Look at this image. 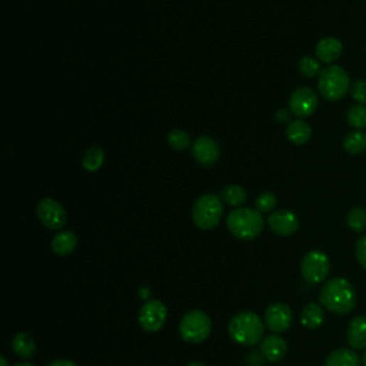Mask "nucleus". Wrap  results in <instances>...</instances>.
I'll return each mask as SVG.
<instances>
[{
    "label": "nucleus",
    "instance_id": "obj_6",
    "mask_svg": "<svg viewBox=\"0 0 366 366\" xmlns=\"http://www.w3.org/2000/svg\"><path fill=\"white\" fill-rule=\"evenodd\" d=\"M212 332V321L203 311L195 309L183 315L179 322V333L188 343H200Z\"/></svg>",
    "mask_w": 366,
    "mask_h": 366
},
{
    "label": "nucleus",
    "instance_id": "obj_4",
    "mask_svg": "<svg viewBox=\"0 0 366 366\" xmlns=\"http://www.w3.org/2000/svg\"><path fill=\"white\" fill-rule=\"evenodd\" d=\"M318 87L326 100L338 102L343 99L350 90V79L342 66L330 65L319 75Z\"/></svg>",
    "mask_w": 366,
    "mask_h": 366
},
{
    "label": "nucleus",
    "instance_id": "obj_28",
    "mask_svg": "<svg viewBox=\"0 0 366 366\" xmlns=\"http://www.w3.org/2000/svg\"><path fill=\"white\" fill-rule=\"evenodd\" d=\"M168 144L175 151H185L190 146V138L185 131L173 129L168 135Z\"/></svg>",
    "mask_w": 366,
    "mask_h": 366
},
{
    "label": "nucleus",
    "instance_id": "obj_18",
    "mask_svg": "<svg viewBox=\"0 0 366 366\" xmlns=\"http://www.w3.org/2000/svg\"><path fill=\"white\" fill-rule=\"evenodd\" d=\"M11 346H12V350L19 356V357H23V359H31L35 352H36V342L35 339L26 333V332H19L16 333L14 338H12V342H11Z\"/></svg>",
    "mask_w": 366,
    "mask_h": 366
},
{
    "label": "nucleus",
    "instance_id": "obj_33",
    "mask_svg": "<svg viewBox=\"0 0 366 366\" xmlns=\"http://www.w3.org/2000/svg\"><path fill=\"white\" fill-rule=\"evenodd\" d=\"M276 119H278L279 122H286V120H289V113H288L285 109H281V110L276 113Z\"/></svg>",
    "mask_w": 366,
    "mask_h": 366
},
{
    "label": "nucleus",
    "instance_id": "obj_20",
    "mask_svg": "<svg viewBox=\"0 0 366 366\" xmlns=\"http://www.w3.org/2000/svg\"><path fill=\"white\" fill-rule=\"evenodd\" d=\"M360 357L350 349H336L333 350L325 362V366H360Z\"/></svg>",
    "mask_w": 366,
    "mask_h": 366
},
{
    "label": "nucleus",
    "instance_id": "obj_23",
    "mask_svg": "<svg viewBox=\"0 0 366 366\" xmlns=\"http://www.w3.org/2000/svg\"><path fill=\"white\" fill-rule=\"evenodd\" d=\"M103 162H104V154L99 146L89 148L82 158V165L87 172L99 171L103 166Z\"/></svg>",
    "mask_w": 366,
    "mask_h": 366
},
{
    "label": "nucleus",
    "instance_id": "obj_27",
    "mask_svg": "<svg viewBox=\"0 0 366 366\" xmlns=\"http://www.w3.org/2000/svg\"><path fill=\"white\" fill-rule=\"evenodd\" d=\"M298 68H299V72L305 77H316V76H319L322 73L319 60L315 59V58H311V56L302 58L299 60V63H298Z\"/></svg>",
    "mask_w": 366,
    "mask_h": 366
},
{
    "label": "nucleus",
    "instance_id": "obj_5",
    "mask_svg": "<svg viewBox=\"0 0 366 366\" xmlns=\"http://www.w3.org/2000/svg\"><path fill=\"white\" fill-rule=\"evenodd\" d=\"M222 216L223 205L222 200L215 195L200 196L192 208V220L202 230H209L217 226Z\"/></svg>",
    "mask_w": 366,
    "mask_h": 366
},
{
    "label": "nucleus",
    "instance_id": "obj_3",
    "mask_svg": "<svg viewBox=\"0 0 366 366\" xmlns=\"http://www.w3.org/2000/svg\"><path fill=\"white\" fill-rule=\"evenodd\" d=\"M226 226L235 237L240 240H252L258 237L264 229V216L259 210L237 208L229 213Z\"/></svg>",
    "mask_w": 366,
    "mask_h": 366
},
{
    "label": "nucleus",
    "instance_id": "obj_32",
    "mask_svg": "<svg viewBox=\"0 0 366 366\" xmlns=\"http://www.w3.org/2000/svg\"><path fill=\"white\" fill-rule=\"evenodd\" d=\"M48 366H77V365L68 359H58V360H53L52 363H49Z\"/></svg>",
    "mask_w": 366,
    "mask_h": 366
},
{
    "label": "nucleus",
    "instance_id": "obj_24",
    "mask_svg": "<svg viewBox=\"0 0 366 366\" xmlns=\"http://www.w3.org/2000/svg\"><path fill=\"white\" fill-rule=\"evenodd\" d=\"M346 120L349 127L355 131H362L366 128V104H353L346 113Z\"/></svg>",
    "mask_w": 366,
    "mask_h": 366
},
{
    "label": "nucleus",
    "instance_id": "obj_25",
    "mask_svg": "<svg viewBox=\"0 0 366 366\" xmlns=\"http://www.w3.org/2000/svg\"><path fill=\"white\" fill-rule=\"evenodd\" d=\"M222 199L229 206H240L247 202V192L239 185H229L222 190Z\"/></svg>",
    "mask_w": 366,
    "mask_h": 366
},
{
    "label": "nucleus",
    "instance_id": "obj_12",
    "mask_svg": "<svg viewBox=\"0 0 366 366\" xmlns=\"http://www.w3.org/2000/svg\"><path fill=\"white\" fill-rule=\"evenodd\" d=\"M268 226L279 236H291L299 229V219L291 210H275L268 217Z\"/></svg>",
    "mask_w": 366,
    "mask_h": 366
},
{
    "label": "nucleus",
    "instance_id": "obj_29",
    "mask_svg": "<svg viewBox=\"0 0 366 366\" xmlns=\"http://www.w3.org/2000/svg\"><path fill=\"white\" fill-rule=\"evenodd\" d=\"M278 200H276V196L271 192H264L261 193L257 200H255V205H257V210H259L261 213H265V212H271L275 209Z\"/></svg>",
    "mask_w": 366,
    "mask_h": 366
},
{
    "label": "nucleus",
    "instance_id": "obj_34",
    "mask_svg": "<svg viewBox=\"0 0 366 366\" xmlns=\"http://www.w3.org/2000/svg\"><path fill=\"white\" fill-rule=\"evenodd\" d=\"M360 362L363 366H366V350L362 353V357H360Z\"/></svg>",
    "mask_w": 366,
    "mask_h": 366
},
{
    "label": "nucleus",
    "instance_id": "obj_31",
    "mask_svg": "<svg viewBox=\"0 0 366 366\" xmlns=\"http://www.w3.org/2000/svg\"><path fill=\"white\" fill-rule=\"evenodd\" d=\"M356 259L359 265L366 269V235L356 242Z\"/></svg>",
    "mask_w": 366,
    "mask_h": 366
},
{
    "label": "nucleus",
    "instance_id": "obj_36",
    "mask_svg": "<svg viewBox=\"0 0 366 366\" xmlns=\"http://www.w3.org/2000/svg\"><path fill=\"white\" fill-rule=\"evenodd\" d=\"M15 366H35V365H32V363H18V365H15Z\"/></svg>",
    "mask_w": 366,
    "mask_h": 366
},
{
    "label": "nucleus",
    "instance_id": "obj_13",
    "mask_svg": "<svg viewBox=\"0 0 366 366\" xmlns=\"http://www.w3.org/2000/svg\"><path fill=\"white\" fill-rule=\"evenodd\" d=\"M193 158L203 166H212L219 159V146L216 141L209 136H200L195 141L192 149Z\"/></svg>",
    "mask_w": 366,
    "mask_h": 366
},
{
    "label": "nucleus",
    "instance_id": "obj_1",
    "mask_svg": "<svg viewBox=\"0 0 366 366\" xmlns=\"http://www.w3.org/2000/svg\"><path fill=\"white\" fill-rule=\"evenodd\" d=\"M321 305L338 315H346L356 306V292L345 278H333L319 292Z\"/></svg>",
    "mask_w": 366,
    "mask_h": 366
},
{
    "label": "nucleus",
    "instance_id": "obj_30",
    "mask_svg": "<svg viewBox=\"0 0 366 366\" xmlns=\"http://www.w3.org/2000/svg\"><path fill=\"white\" fill-rule=\"evenodd\" d=\"M352 99L359 104H366V80H356L349 90Z\"/></svg>",
    "mask_w": 366,
    "mask_h": 366
},
{
    "label": "nucleus",
    "instance_id": "obj_9",
    "mask_svg": "<svg viewBox=\"0 0 366 366\" xmlns=\"http://www.w3.org/2000/svg\"><path fill=\"white\" fill-rule=\"evenodd\" d=\"M36 213L41 222L50 230H60L68 222L63 206L52 198H43L42 200H39V203L36 205Z\"/></svg>",
    "mask_w": 366,
    "mask_h": 366
},
{
    "label": "nucleus",
    "instance_id": "obj_21",
    "mask_svg": "<svg viewBox=\"0 0 366 366\" xmlns=\"http://www.w3.org/2000/svg\"><path fill=\"white\" fill-rule=\"evenodd\" d=\"M323 319H325L323 309L319 303H315V302L308 303L301 313V323L306 329H318L323 323Z\"/></svg>",
    "mask_w": 366,
    "mask_h": 366
},
{
    "label": "nucleus",
    "instance_id": "obj_16",
    "mask_svg": "<svg viewBox=\"0 0 366 366\" xmlns=\"http://www.w3.org/2000/svg\"><path fill=\"white\" fill-rule=\"evenodd\" d=\"M348 343L353 349L366 348V316H355L348 325Z\"/></svg>",
    "mask_w": 366,
    "mask_h": 366
},
{
    "label": "nucleus",
    "instance_id": "obj_35",
    "mask_svg": "<svg viewBox=\"0 0 366 366\" xmlns=\"http://www.w3.org/2000/svg\"><path fill=\"white\" fill-rule=\"evenodd\" d=\"M0 362H2V366H8V360H6V357L4 355L0 356Z\"/></svg>",
    "mask_w": 366,
    "mask_h": 366
},
{
    "label": "nucleus",
    "instance_id": "obj_26",
    "mask_svg": "<svg viewBox=\"0 0 366 366\" xmlns=\"http://www.w3.org/2000/svg\"><path fill=\"white\" fill-rule=\"evenodd\" d=\"M348 226L356 232L360 233L366 229V210L363 208H353L348 213Z\"/></svg>",
    "mask_w": 366,
    "mask_h": 366
},
{
    "label": "nucleus",
    "instance_id": "obj_15",
    "mask_svg": "<svg viewBox=\"0 0 366 366\" xmlns=\"http://www.w3.org/2000/svg\"><path fill=\"white\" fill-rule=\"evenodd\" d=\"M343 52V45L336 38H323L318 42L315 48V53L319 62L333 63L336 62Z\"/></svg>",
    "mask_w": 366,
    "mask_h": 366
},
{
    "label": "nucleus",
    "instance_id": "obj_8",
    "mask_svg": "<svg viewBox=\"0 0 366 366\" xmlns=\"http://www.w3.org/2000/svg\"><path fill=\"white\" fill-rule=\"evenodd\" d=\"M138 319L144 330L154 333L163 328L168 319V309L163 302L158 299H149L142 305Z\"/></svg>",
    "mask_w": 366,
    "mask_h": 366
},
{
    "label": "nucleus",
    "instance_id": "obj_37",
    "mask_svg": "<svg viewBox=\"0 0 366 366\" xmlns=\"http://www.w3.org/2000/svg\"><path fill=\"white\" fill-rule=\"evenodd\" d=\"M186 366H205L203 363H198V362H195V363H189V365H186Z\"/></svg>",
    "mask_w": 366,
    "mask_h": 366
},
{
    "label": "nucleus",
    "instance_id": "obj_10",
    "mask_svg": "<svg viewBox=\"0 0 366 366\" xmlns=\"http://www.w3.org/2000/svg\"><path fill=\"white\" fill-rule=\"evenodd\" d=\"M319 104L316 92L311 87H298L289 97V110L298 117H308L315 113Z\"/></svg>",
    "mask_w": 366,
    "mask_h": 366
},
{
    "label": "nucleus",
    "instance_id": "obj_14",
    "mask_svg": "<svg viewBox=\"0 0 366 366\" xmlns=\"http://www.w3.org/2000/svg\"><path fill=\"white\" fill-rule=\"evenodd\" d=\"M261 352L269 362H279L288 353V343L279 335H269L261 342Z\"/></svg>",
    "mask_w": 366,
    "mask_h": 366
},
{
    "label": "nucleus",
    "instance_id": "obj_11",
    "mask_svg": "<svg viewBox=\"0 0 366 366\" xmlns=\"http://www.w3.org/2000/svg\"><path fill=\"white\" fill-rule=\"evenodd\" d=\"M264 321L269 330L275 333L286 332L292 325V311L286 303L276 302L265 311Z\"/></svg>",
    "mask_w": 366,
    "mask_h": 366
},
{
    "label": "nucleus",
    "instance_id": "obj_17",
    "mask_svg": "<svg viewBox=\"0 0 366 366\" xmlns=\"http://www.w3.org/2000/svg\"><path fill=\"white\" fill-rule=\"evenodd\" d=\"M77 247V235L72 230H62L52 239V251L58 257H68Z\"/></svg>",
    "mask_w": 366,
    "mask_h": 366
},
{
    "label": "nucleus",
    "instance_id": "obj_7",
    "mask_svg": "<svg viewBox=\"0 0 366 366\" xmlns=\"http://www.w3.org/2000/svg\"><path fill=\"white\" fill-rule=\"evenodd\" d=\"M329 271H330L329 258L322 251L308 252L301 262L302 278L311 285L322 284L328 278Z\"/></svg>",
    "mask_w": 366,
    "mask_h": 366
},
{
    "label": "nucleus",
    "instance_id": "obj_2",
    "mask_svg": "<svg viewBox=\"0 0 366 366\" xmlns=\"http://www.w3.org/2000/svg\"><path fill=\"white\" fill-rule=\"evenodd\" d=\"M264 322L255 312H240L232 318L227 326L229 336L233 342L243 346H254L264 338Z\"/></svg>",
    "mask_w": 366,
    "mask_h": 366
},
{
    "label": "nucleus",
    "instance_id": "obj_19",
    "mask_svg": "<svg viewBox=\"0 0 366 366\" xmlns=\"http://www.w3.org/2000/svg\"><path fill=\"white\" fill-rule=\"evenodd\" d=\"M286 136L295 145H305L312 138V128L305 120H294L286 129Z\"/></svg>",
    "mask_w": 366,
    "mask_h": 366
},
{
    "label": "nucleus",
    "instance_id": "obj_22",
    "mask_svg": "<svg viewBox=\"0 0 366 366\" xmlns=\"http://www.w3.org/2000/svg\"><path fill=\"white\" fill-rule=\"evenodd\" d=\"M343 149L349 155H360L366 151V134L362 131L349 132L343 139Z\"/></svg>",
    "mask_w": 366,
    "mask_h": 366
}]
</instances>
